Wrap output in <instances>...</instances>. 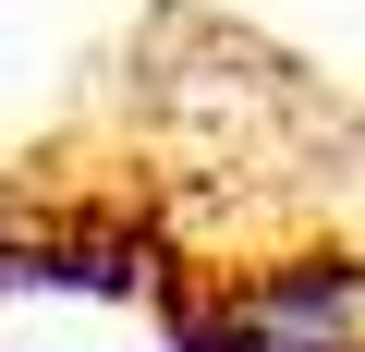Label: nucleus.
Masks as SVG:
<instances>
[{
    "label": "nucleus",
    "instance_id": "1",
    "mask_svg": "<svg viewBox=\"0 0 365 352\" xmlns=\"http://www.w3.org/2000/svg\"><path fill=\"white\" fill-rule=\"evenodd\" d=\"M182 328L220 352H365V267H256Z\"/></svg>",
    "mask_w": 365,
    "mask_h": 352
}]
</instances>
